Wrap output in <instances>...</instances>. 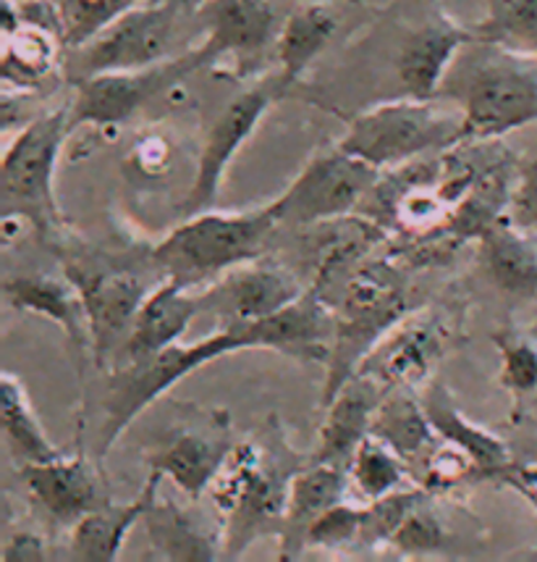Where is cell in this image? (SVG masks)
Returning a JSON list of instances; mask_svg holds the SVG:
<instances>
[{
  "instance_id": "31",
  "label": "cell",
  "mask_w": 537,
  "mask_h": 562,
  "mask_svg": "<svg viewBox=\"0 0 537 562\" xmlns=\"http://www.w3.org/2000/svg\"><path fill=\"white\" fill-rule=\"evenodd\" d=\"M485 19L472 26L478 45H495L537 61V0H482Z\"/></svg>"
},
{
  "instance_id": "24",
  "label": "cell",
  "mask_w": 537,
  "mask_h": 562,
  "mask_svg": "<svg viewBox=\"0 0 537 562\" xmlns=\"http://www.w3.org/2000/svg\"><path fill=\"white\" fill-rule=\"evenodd\" d=\"M422 405H425L430 424L438 431V437L448 441V445L465 450L475 460L482 479L501 481L512 471L514 463L506 441L485 431V428L475 426L472 420H467L465 413H459V407H456L452 392L446 386L430 384L425 397H422Z\"/></svg>"
},
{
  "instance_id": "33",
  "label": "cell",
  "mask_w": 537,
  "mask_h": 562,
  "mask_svg": "<svg viewBox=\"0 0 537 562\" xmlns=\"http://www.w3.org/2000/svg\"><path fill=\"white\" fill-rule=\"evenodd\" d=\"M58 19V37L66 50L92 43L116 19L137 5V0H50Z\"/></svg>"
},
{
  "instance_id": "17",
  "label": "cell",
  "mask_w": 537,
  "mask_h": 562,
  "mask_svg": "<svg viewBox=\"0 0 537 562\" xmlns=\"http://www.w3.org/2000/svg\"><path fill=\"white\" fill-rule=\"evenodd\" d=\"M233 445L228 439V416L210 431H181L147 454V468L158 471L190 499H199L210 490L220 468L226 465Z\"/></svg>"
},
{
  "instance_id": "9",
  "label": "cell",
  "mask_w": 537,
  "mask_h": 562,
  "mask_svg": "<svg viewBox=\"0 0 537 562\" xmlns=\"http://www.w3.org/2000/svg\"><path fill=\"white\" fill-rule=\"evenodd\" d=\"M181 19L184 16L168 0L134 5L105 32H100L92 43L69 50L66 77L71 85H77L95 74L134 71L168 61Z\"/></svg>"
},
{
  "instance_id": "2",
  "label": "cell",
  "mask_w": 537,
  "mask_h": 562,
  "mask_svg": "<svg viewBox=\"0 0 537 562\" xmlns=\"http://www.w3.org/2000/svg\"><path fill=\"white\" fill-rule=\"evenodd\" d=\"M299 471L297 454L275 431L263 441L233 447L207 490L224 515V560H237L254 541L284 533L288 494Z\"/></svg>"
},
{
  "instance_id": "14",
  "label": "cell",
  "mask_w": 537,
  "mask_h": 562,
  "mask_svg": "<svg viewBox=\"0 0 537 562\" xmlns=\"http://www.w3.org/2000/svg\"><path fill=\"white\" fill-rule=\"evenodd\" d=\"M194 19L205 24V40L194 48L203 69L226 56L241 66L252 64L275 37L271 0H210Z\"/></svg>"
},
{
  "instance_id": "22",
  "label": "cell",
  "mask_w": 537,
  "mask_h": 562,
  "mask_svg": "<svg viewBox=\"0 0 537 562\" xmlns=\"http://www.w3.org/2000/svg\"><path fill=\"white\" fill-rule=\"evenodd\" d=\"M349 468L312 463L292 481V494H288L286 524L281 533L278 560H297L307 550V533L315 520L320 518L335 502L346 499L349 492Z\"/></svg>"
},
{
  "instance_id": "1",
  "label": "cell",
  "mask_w": 537,
  "mask_h": 562,
  "mask_svg": "<svg viewBox=\"0 0 537 562\" xmlns=\"http://www.w3.org/2000/svg\"><path fill=\"white\" fill-rule=\"evenodd\" d=\"M294 345H297L294 318L288 307H284L263 321L226 324L210 337L192 345L176 342L152 358L113 368L103 400V428H100L98 441L100 458L111 452L116 439L142 416L145 407H150L181 379L192 376L213 360L241 350H275L292 358Z\"/></svg>"
},
{
  "instance_id": "8",
  "label": "cell",
  "mask_w": 537,
  "mask_h": 562,
  "mask_svg": "<svg viewBox=\"0 0 537 562\" xmlns=\"http://www.w3.org/2000/svg\"><path fill=\"white\" fill-rule=\"evenodd\" d=\"M378 184L380 169L335 145L333 150L315 156L299 177L281 192V198L267 205L278 224L312 226L357 211L362 200L378 190Z\"/></svg>"
},
{
  "instance_id": "6",
  "label": "cell",
  "mask_w": 537,
  "mask_h": 562,
  "mask_svg": "<svg viewBox=\"0 0 537 562\" xmlns=\"http://www.w3.org/2000/svg\"><path fill=\"white\" fill-rule=\"evenodd\" d=\"M461 124V113L443 111L433 100L407 95L354 116L346 126V135L339 139V147L373 164L375 169H391L425 153H446L459 147Z\"/></svg>"
},
{
  "instance_id": "10",
  "label": "cell",
  "mask_w": 537,
  "mask_h": 562,
  "mask_svg": "<svg viewBox=\"0 0 537 562\" xmlns=\"http://www.w3.org/2000/svg\"><path fill=\"white\" fill-rule=\"evenodd\" d=\"M203 69L197 50L134 71H105L77 82L69 105L71 132L79 126H116L129 122L142 105Z\"/></svg>"
},
{
  "instance_id": "27",
  "label": "cell",
  "mask_w": 537,
  "mask_h": 562,
  "mask_svg": "<svg viewBox=\"0 0 537 562\" xmlns=\"http://www.w3.org/2000/svg\"><path fill=\"white\" fill-rule=\"evenodd\" d=\"M147 537L160 558L176 562H215L224 560V533L207 531L173 499L160 497L145 515Z\"/></svg>"
},
{
  "instance_id": "41",
  "label": "cell",
  "mask_w": 537,
  "mask_h": 562,
  "mask_svg": "<svg viewBox=\"0 0 537 562\" xmlns=\"http://www.w3.org/2000/svg\"><path fill=\"white\" fill-rule=\"evenodd\" d=\"M168 145L163 143L160 137H147L139 143L137 147H134V166H137L139 171L142 173H150V177H156V173H160L168 166Z\"/></svg>"
},
{
  "instance_id": "16",
  "label": "cell",
  "mask_w": 537,
  "mask_h": 562,
  "mask_svg": "<svg viewBox=\"0 0 537 562\" xmlns=\"http://www.w3.org/2000/svg\"><path fill=\"white\" fill-rule=\"evenodd\" d=\"M446 347V331L435 321L414 318L393 326L373 352L362 360L359 371L391 390H412L433 371Z\"/></svg>"
},
{
  "instance_id": "15",
  "label": "cell",
  "mask_w": 537,
  "mask_h": 562,
  "mask_svg": "<svg viewBox=\"0 0 537 562\" xmlns=\"http://www.w3.org/2000/svg\"><path fill=\"white\" fill-rule=\"evenodd\" d=\"M19 476H22V484L30 492V497L53 520L64 526L79 524L84 515L111 502L103 476L84 454H73V458L60 454V458L48 460V463L22 465Z\"/></svg>"
},
{
  "instance_id": "28",
  "label": "cell",
  "mask_w": 537,
  "mask_h": 562,
  "mask_svg": "<svg viewBox=\"0 0 537 562\" xmlns=\"http://www.w3.org/2000/svg\"><path fill=\"white\" fill-rule=\"evenodd\" d=\"M335 30H339V19L328 5L312 3L288 13L278 40H275V56H278L281 66L278 79L286 92L299 82L301 74L310 69L315 58L325 50Z\"/></svg>"
},
{
  "instance_id": "19",
  "label": "cell",
  "mask_w": 537,
  "mask_h": 562,
  "mask_svg": "<svg viewBox=\"0 0 537 562\" xmlns=\"http://www.w3.org/2000/svg\"><path fill=\"white\" fill-rule=\"evenodd\" d=\"M388 390L373 376L354 373L325 405V424L320 428L318 452L312 463L349 468L359 445L370 437L373 418Z\"/></svg>"
},
{
  "instance_id": "26",
  "label": "cell",
  "mask_w": 537,
  "mask_h": 562,
  "mask_svg": "<svg viewBox=\"0 0 537 562\" xmlns=\"http://www.w3.org/2000/svg\"><path fill=\"white\" fill-rule=\"evenodd\" d=\"M370 434L386 441L404 460L412 476H418L430 452L441 445V437L430 424L425 405L414 400L409 390H391L382 397L373 418Z\"/></svg>"
},
{
  "instance_id": "4",
  "label": "cell",
  "mask_w": 537,
  "mask_h": 562,
  "mask_svg": "<svg viewBox=\"0 0 537 562\" xmlns=\"http://www.w3.org/2000/svg\"><path fill=\"white\" fill-rule=\"evenodd\" d=\"M488 56L461 66V74L443 79L441 95L461 105V145L490 143L509 132L537 124L535 58L485 45Z\"/></svg>"
},
{
  "instance_id": "36",
  "label": "cell",
  "mask_w": 537,
  "mask_h": 562,
  "mask_svg": "<svg viewBox=\"0 0 537 562\" xmlns=\"http://www.w3.org/2000/svg\"><path fill=\"white\" fill-rule=\"evenodd\" d=\"M480 476L478 465L469 458L465 450L448 445L441 439V445L430 452V458L422 463L414 481L425 492H441V490H454V486L465 484L467 479Z\"/></svg>"
},
{
  "instance_id": "13",
  "label": "cell",
  "mask_w": 537,
  "mask_h": 562,
  "mask_svg": "<svg viewBox=\"0 0 537 562\" xmlns=\"http://www.w3.org/2000/svg\"><path fill=\"white\" fill-rule=\"evenodd\" d=\"M305 294L292 273L271 266L247 263L224 273L210 286L197 292L199 313H210L220 326L250 324L275 316Z\"/></svg>"
},
{
  "instance_id": "11",
  "label": "cell",
  "mask_w": 537,
  "mask_h": 562,
  "mask_svg": "<svg viewBox=\"0 0 537 562\" xmlns=\"http://www.w3.org/2000/svg\"><path fill=\"white\" fill-rule=\"evenodd\" d=\"M64 273L77 284L84 300L95 366H111L113 360H118L139 307L150 294L142 277L113 266H87L79 260H69Z\"/></svg>"
},
{
  "instance_id": "29",
  "label": "cell",
  "mask_w": 537,
  "mask_h": 562,
  "mask_svg": "<svg viewBox=\"0 0 537 562\" xmlns=\"http://www.w3.org/2000/svg\"><path fill=\"white\" fill-rule=\"evenodd\" d=\"M0 413H3L5 445H9L11 458L16 460L19 468L48 463V460H56L64 454L48 439L45 428L39 426V418L32 411L22 379H16L9 371L0 376Z\"/></svg>"
},
{
  "instance_id": "23",
  "label": "cell",
  "mask_w": 537,
  "mask_h": 562,
  "mask_svg": "<svg viewBox=\"0 0 537 562\" xmlns=\"http://www.w3.org/2000/svg\"><path fill=\"white\" fill-rule=\"evenodd\" d=\"M163 476L158 471H147L142 492L129 505H107L84 515L79 524L71 526V558L84 562H113L118 560L124 539L139 520H145L152 502L160 497Z\"/></svg>"
},
{
  "instance_id": "21",
  "label": "cell",
  "mask_w": 537,
  "mask_h": 562,
  "mask_svg": "<svg viewBox=\"0 0 537 562\" xmlns=\"http://www.w3.org/2000/svg\"><path fill=\"white\" fill-rule=\"evenodd\" d=\"M3 294L11 307L22 313H35L53 321L69 342L79 350H92L90 321H87L84 300L77 284L66 277H48V273H26L3 281Z\"/></svg>"
},
{
  "instance_id": "5",
  "label": "cell",
  "mask_w": 537,
  "mask_h": 562,
  "mask_svg": "<svg viewBox=\"0 0 537 562\" xmlns=\"http://www.w3.org/2000/svg\"><path fill=\"white\" fill-rule=\"evenodd\" d=\"M407 281L386 260H362L335 303V339L322 407L359 371L362 360L407 316Z\"/></svg>"
},
{
  "instance_id": "43",
  "label": "cell",
  "mask_w": 537,
  "mask_h": 562,
  "mask_svg": "<svg viewBox=\"0 0 537 562\" xmlns=\"http://www.w3.org/2000/svg\"><path fill=\"white\" fill-rule=\"evenodd\" d=\"M168 3H171L173 9L186 19V16H197V13L203 11V5L210 3V0H168Z\"/></svg>"
},
{
  "instance_id": "42",
  "label": "cell",
  "mask_w": 537,
  "mask_h": 562,
  "mask_svg": "<svg viewBox=\"0 0 537 562\" xmlns=\"http://www.w3.org/2000/svg\"><path fill=\"white\" fill-rule=\"evenodd\" d=\"M501 481L503 484L512 486V490L519 492L522 497H527L529 505L537 507V465L512 468V471H509Z\"/></svg>"
},
{
  "instance_id": "30",
  "label": "cell",
  "mask_w": 537,
  "mask_h": 562,
  "mask_svg": "<svg viewBox=\"0 0 537 562\" xmlns=\"http://www.w3.org/2000/svg\"><path fill=\"white\" fill-rule=\"evenodd\" d=\"M58 35L37 24H22L11 35H3V85L5 90L37 87L58 64Z\"/></svg>"
},
{
  "instance_id": "7",
  "label": "cell",
  "mask_w": 537,
  "mask_h": 562,
  "mask_svg": "<svg viewBox=\"0 0 537 562\" xmlns=\"http://www.w3.org/2000/svg\"><path fill=\"white\" fill-rule=\"evenodd\" d=\"M69 135L71 116L66 105L26 124L3 153V211L30 218L39 234H50L60 221L53 184Z\"/></svg>"
},
{
  "instance_id": "12",
  "label": "cell",
  "mask_w": 537,
  "mask_h": 562,
  "mask_svg": "<svg viewBox=\"0 0 537 562\" xmlns=\"http://www.w3.org/2000/svg\"><path fill=\"white\" fill-rule=\"evenodd\" d=\"M284 95V85L275 77L271 82H263L252 87V90L241 92L239 98H233L218 113V119H215L205 137L203 153H199L197 160V177H194L190 195H186L184 205H181V216H194V213L210 209L215 198H218L220 184H224L228 164L237 158V153L252 137V132L263 122L267 109Z\"/></svg>"
},
{
  "instance_id": "3",
  "label": "cell",
  "mask_w": 537,
  "mask_h": 562,
  "mask_svg": "<svg viewBox=\"0 0 537 562\" xmlns=\"http://www.w3.org/2000/svg\"><path fill=\"white\" fill-rule=\"evenodd\" d=\"M278 218L271 205L250 213H194L152 250V269L165 281L194 290L265 252Z\"/></svg>"
},
{
  "instance_id": "39",
  "label": "cell",
  "mask_w": 537,
  "mask_h": 562,
  "mask_svg": "<svg viewBox=\"0 0 537 562\" xmlns=\"http://www.w3.org/2000/svg\"><path fill=\"white\" fill-rule=\"evenodd\" d=\"M509 221L522 232H537V158H529L516 173L509 198Z\"/></svg>"
},
{
  "instance_id": "35",
  "label": "cell",
  "mask_w": 537,
  "mask_h": 562,
  "mask_svg": "<svg viewBox=\"0 0 537 562\" xmlns=\"http://www.w3.org/2000/svg\"><path fill=\"white\" fill-rule=\"evenodd\" d=\"M493 339L501 352V384L519 403L537 390V347L514 331L495 334Z\"/></svg>"
},
{
  "instance_id": "25",
  "label": "cell",
  "mask_w": 537,
  "mask_h": 562,
  "mask_svg": "<svg viewBox=\"0 0 537 562\" xmlns=\"http://www.w3.org/2000/svg\"><path fill=\"white\" fill-rule=\"evenodd\" d=\"M482 260L488 277L514 300H537V250L527 232L512 221L495 218L480 232Z\"/></svg>"
},
{
  "instance_id": "34",
  "label": "cell",
  "mask_w": 537,
  "mask_h": 562,
  "mask_svg": "<svg viewBox=\"0 0 537 562\" xmlns=\"http://www.w3.org/2000/svg\"><path fill=\"white\" fill-rule=\"evenodd\" d=\"M425 502V490L422 486H401L386 497L367 502L362 510V531L357 547L362 550H382L391 547V541L399 531L401 524Z\"/></svg>"
},
{
  "instance_id": "18",
  "label": "cell",
  "mask_w": 537,
  "mask_h": 562,
  "mask_svg": "<svg viewBox=\"0 0 537 562\" xmlns=\"http://www.w3.org/2000/svg\"><path fill=\"white\" fill-rule=\"evenodd\" d=\"M475 43V32L452 22L446 13L414 30L399 50V79L407 95L420 100L438 98L456 53Z\"/></svg>"
},
{
  "instance_id": "40",
  "label": "cell",
  "mask_w": 537,
  "mask_h": 562,
  "mask_svg": "<svg viewBox=\"0 0 537 562\" xmlns=\"http://www.w3.org/2000/svg\"><path fill=\"white\" fill-rule=\"evenodd\" d=\"M3 562H19V560H48V547L37 537L35 531H16L3 547Z\"/></svg>"
},
{
  "instance_id": "32",
  "label": "cell",
  "mask_w": 537,
  "mask_h": 562,
  "mask_svg": "<svg viewBox=\"0 0 537 562\" xmlns=\"http://www.w3.org/2000/svg\"><path fill=\"white\" fill-rule=\"evenodd\" d=\"M409 476H412V471H409L404 460L373 434L362 441L352 463H349V484L367 502L380 499L407 486Z\"/></svg>"
},
{
  "instance_id": "20",
  "label": "cell",
  "mask_w": 537,
  "mask_h": 562,
  "mask_svg": "<svg viewBox=\"0 0 537 562\" xmlns=\"http://www.w3.org/2000/svg\"><path fill=\"white\" fill-rule=\"evenodd\" d=\"M197 316V292L184 290V286L163 279V284L147 294L142 307H139L129 339L121 347L118 363L113 368L152 358V355L163 352L165 347L176 345L184 337V331L190 329V321Z\"/></svg>"
},
{
  "instance_id": "38",
  "label": "cell",
  "mask_w": 537,
  "mask_h": 562,
  "mask_svg": "<svg viewBox=\"0 0 537 562\" xmlns=\"http://www.w3.org/2000/svg\"><path fill=\"white\" fill-rule=\"evenodd\" d=\"M443 544H446V531H443L438 515L425 507V502L401 524L391 541L393 550H399L401 554H412V558L441 552Z\"/></svg>"
},
{
  "instance_id": "37",
  "label": "cell",
  "mask_w": 537,
  "mask_h": 562,
  "mask_svg": "<svg viewBox=\"0 0 537 562\" xmlns=\"http://www.w3.org/2000/svg\"><path fill=\"white\" fill-rule=\"evenodd\" d=\"M362 510L349 502H335L325 513L315 520L310 533H307V550H346L357 547L362 531Z\"/></svg>"
}]
</instances>
